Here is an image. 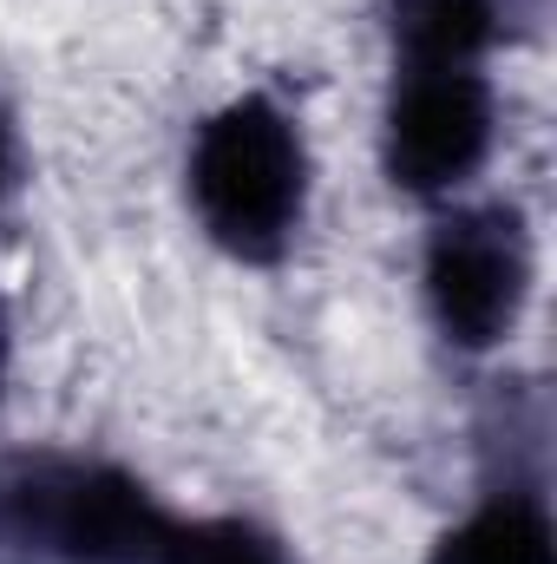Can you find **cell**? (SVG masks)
<instances>
[{
    "label": "cell",
    "mask_w": 557,
    "mask_h": 564,
    "mask_svg": "<svg viewBox=\"0 0 557 564\" xmlns=\"http://www.w3.org/2000/svg\"><path fill=\"white\" fill-rule=\"evenodd\" d=\"M492 79L452 59H394V93L381 119L387 184L407 197H452L492 151Z\"/></svg>",
    "instance_id": "4"
},
{
    "label": "cell",
    "mask_w": 557,
    "mask_h": 564,
    "mask_svg": "<svg viewBox=\"0 0 557 564\" xmlns=\"http://www.w3.org/2000/svg\"><path fill=\"white\" fill-rule=\"evenodd\" d=\"M177 525L139 473L112 459H0V564H164Z\"/></svg>",
    "instance_id": "1"
},
{
    "label": "cell",
    "mask_w": 557,
    "mask_h": 564,
    "mask_svg": "<svg viewBox=\"0 0 557 564\" xmlns=\"http://www.w3.org/2000/svg\"><path fill=\"white\" fill-rule=\"evenodd\" d=\"M7 355H13V328H7V302H0V394H7Z\"/></svg>",
    "instance_id": "8"
},
{
    "label": "cell",
    "mask_w": 557,
    "mask_h": 564,
    "mask_svg": "<svg viewBox=\"0 0 557 564\" xmlns=\"http://www.w3.org/2000/svg\"><path fill=\"white\" fill-rule=\"evenodd\" d=\"M13 184H20V139H13V119L0 112V204H7Z\"/></svg>",
    "instance_id": "7"
},
{
    "label": "cell",
    "mask_w": 557,
    "mask_h": 564,
    "mask_svg": "<svg viewBox=\"0 0 557 564\" xmlns=\"http://www.w3.org/2000/svg\"><path fill=\"white\" fill-rule=\"evenodd\" d=\"M164 564H288V552L256 519H184Z\"/></svg>",
    "instance_id": "6"
},
{
    "label": "cell",
    "mask_w": 557,
    "mask_h": 564,
    "mask_svg": "<svg viewBox=\"0 0 557 564\" xmlns=\"http://www.w3.org/2000/svg\"><path fill=\"white\" fill-rule=\"evenodd\" d=\"M419 289H426L433 328L452 348H466V355L499 348L532 295V230H525L518 204L446 210L426 237Z\"/></svg>",
    "instance_id": "3"
},
{
    "label": "cell",
    "mask_w": 557,
    "mask_h": 564,
    "mask_svg": "<svg viewBox=\"0 0 557 564\" xmlns=\"http://www.w3.org/2000/svg\"><path fill=\"white\" fill-rule=\"evenodd\" d=\"M190 210L204 237L237 257L270 270L288 257L302 217H308V144L302 126L282 112L276 99L243 93L223 112L197 126L190 164H184Z\"/></svg>",
    "instance_id": "2"
},
{
    "label": "cell",
    "mask_w": 557,
    "mask_h": 564,
    "mask_svg": "<svg viewBox=\"0 0 557 564\" xmlns=\"http://www.w3.org/2000/svg\"><path fill=\"white\" fill-rule=\"evenodd\" d=\"M426 564H557V532L538 486H492L472 519L439 532Z\"/></svg>",
    "instance_id": "5"
}]
</instances>
